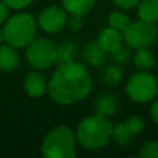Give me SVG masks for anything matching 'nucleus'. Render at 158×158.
Instances as JSON below:
<instances>
[{
    "label": "nucleus",
    "mask_w": 158,
    "mask_h": 158,
    "mask_svg": "<svg viewBox=\"0 0 158 158\" xmlns=\"http://www.w3.org/2000/svg\"><path fill=\"white\" fill-rule=\"evenodd\" d=\"M90 89L92 78L89 71L77 61L58 65L47 83V92L52 100L60 106L79 103L89 94Z\"/></svg>",
    "instance_id": "f257e3e1"
},
{
    "label": "nucleus",
    "mask_w": 158,
    "mask_h": 158,
    "mask_svg": "<svg viewBox=\"0 0 158 158\" xmlns=\"http://www.w3.org/2000/svg\"><path fill=\"white\" fill-rule=\"evenodd\" d=\"M112 123L98 114L86 117L77 128V140L86 150H100L112 139Z\"/></svg>",
    "instance_id": "f03ea898"
},
{
    "label": "nucleus",
    "mask_w": 158,
    "mask_h": 158,
    "mask_svg": "<svg viewBox=\"0 0 158 158\" xmlns=\"http://www.w3.org/2000/svg\"><path fill=\"white\" fill-rule=\"evenodd\" d=\"M36 22L31 14L18 13L7 19L3 25V36L6 43L13 47H27L35 39Z\"/></svg>",
    "instance_id": "7ed1b4c3"
},
{
    "label": "nucleus",
    "mask_w": 158,
    "mask_h": 158,
    "mask_svg": "<svg viewBox=\"0 0 158 158\" xmlns=\"http://www.w3.org/2000/svg\"><path fill=\"white\" fill-rule=\"evenodd\" d=\"M77 136L67 126H58L46 135L42 154L47 158H72L77 154Z\"/></svg>",
    "instance_id": "20e7f679"
},
{
    "label": "nucleus",
    "mask_w": 158,
    "mask_h": 158,
    "mask_svg": "<svg viewBox=\"0 0 158 158\" xmlns=\"http://www.w3.org/2000/svg\"><path fill=\"white\" fill-rule=\"evenodd\" d=\"M126 93L129 98L137 104L153 101L158 93V82L151 74L140 71L132 75L126 83Z\"/></svg>",
    "instance_id": "39448f33"
},
{
    "label": "nucleus",
    "mask_w": 158,
    "mask_h": 158,
    "mask_svg": "<svg viewBox=\"0 0 158 158\" xmlns=\"http://www.w3.org/2000/svg\"><path fill=\"white\" fill-rule=\"evenodd\" d=\"M123 39L131 49H142V47L153 46L158 39V28L156 24L146 21L131 22L123 31Z\"/></svg>",
    "instance_id": "423d86ee"
},
{
    "label": "nucleus",
    "mask_w": 158,
    "mask_h": 158,
    "mask_svg": "<svg viewBox=\"0 0 158 158\" xmlns=\"http://www.w3.org/2000/svg\"><path fill=\"white\" fill-rule=\"evenodd\" d=\"M56 50H57V47L49 39H33L27 46L28 63L35 69L49 68L56 63Z\"/></svg>",
    "instance_id": "0eeeda50"
},
{
    "label": "nucleus",
    "mask_w": 158,
    "mask_h": 158,
    "mask_svg": "<svg viewBox=\"0 0 158 158\" xmlns=\"http://www.w3.org/2000/svg\"><path fill=\"white\" fill-rule=\"evenodd\" d=\"M38 25L43 32L47 33H56L61 31L67 25V11L64 8L56 7H47L39 14Z\"/></svg>",
    "instance_id": "6e6552de"
},
{
    "label": "nucleus",
    "mask_w": 158,
    "mask_h": 158,
    "mask_svg": "<svg viewBox=\"0 0 158 158\" xmlns=\"http://www.w3.org/2000/svg\"><path fill=\"white\" fill-rule=\"evenodd\" d=\"M144 129V122L140 117H129L125 122H119L112 128V137L121 146H126L135 136Z\"/></svg>",
    "instance_id": "1a4fd4ad"
},
{
    "label": "nucleus",
    "mask_w": 158,
    "mask_h": 158,
    "mask_svg": "<svg viewBox=\"0 0 158 158\" xmlns=\"http://www.w3.org/2000/svg\"><path fill=\"white\" fill-rule=\"evenodd\" d=\"M122 42H123V33L111 27L106 28L98 35V39H97V43L100 44V47L106 53H110V54L114 53L117 49H119L122 46Z\"/></svg>",
    "instance_id": "9d476101"
},
{
    "label": "nucleus",
    "mask_w": 158,
    "mask_h": 158,
    "mask_svg": "<svg viewBox=\"0 0 158 158\" xmlns=\"http://www.w3.org/2000/svg\"><path fill=\"white\" fill-rule=\"evenodd\" d=\"M47 83L46 78L38 71H32L27 75L25 78V92L29 97H40L46 93L47 90Z\"/></svg>",
    "instance_id": "9b49d317"
},
{
    "label": "nucleus",
    "mask_w": 158,
    "mask_h": 158,
    "mask_svg": "<svg viewBox=\"0 0 158 158\" xmlns=\"http://www.w3.org/2000/svg\"><path fill=\"white\" fill-rule=\"evenodd\" d=\"M19 65V56L11 44L0 43V71L14 72Z\"/></svg>",
    "instance_id": "f8f14e48"
},
{
    "label": "nucleus",
    "mask_w": 158,
    "mask_h": 158,
    "mask_svg": "<svg viewBox=\"0 0 158 158\" xmlns=\"http://www.w3.org/2000/svg\"><path fill=\"white\" fill-rule=\"evenodd\" d=\"M117 108H118L117 98H115L112 94H110V93L101 94L100 97L96 100V104H94L96 114L101 115V117H106V118L114 115L115 111H117Z\"/></svg>",
    "instance_id": "ddd939ff"
},
{
    "label": "nucleus",
    "mask_w": 158,
    "mask_h": 158,
    "mask_svg": "<svg viewBox=\"0 0 158 158\" xmlns=\"http://www.w3.org/2000/svg\"><path fill=\"white\" fill-rule=\"evenodd\" d=\"M139 19L151 24H157L158 21V0H140L137 8Z\"/></svg>",
    "instance_id": "4468645a"
},
{
    "label": "nucleus",
    "mask_w": 158,
    "mask_h": 158,
    "mask_svg": "<svg viewBox=\"0 0 158 158\" xmlns=\"http://www.w3.org/2000/svg\"><path fill=\"white\" fill-rule=\"evenodd\" d=\"M83 58L90 65L100 67L106 61V52L101 49L97 42H93V43L86 44V47L83 50Z\"/></svg>",
    "instance_id": "2eb2a0df"
},
{
    "label": "nucleus",
    "mask_w": 158,
    "mask_h": 158,
    "mask_svg": "<svg viewBox=\"0 0 158 158\" xmlns=\"http://www.w3.org/2000/svg\"><path fill=\"white\" fill-rule=\"evenodd\" d=\"M135 65L140 69V71H147L156 64V57L154 53L150 47H142V49L136 50V54L133 57Z\"/></svg>",
    "instance_id": "dca6fc26"
},
{
    "label": "nucleus",
    "mask_w": 158,
    "mask_h": 158,
    "mask_svg": "<svg viewBox=\"0 0 158 158\" xmlns=\"http://www.w3.org/2000/svg\"><path fill=\"white\" fill-rule=\"evenodd\" d=\"M96 0H63V7L71 15H83L94 6Z\"/></svg>",
    "instance_id": "f3484780"
},
{
    "label": "nucleus",
    "mask_w": 158,
    "mask_h": 158,
    "mask_svg": "<svg viewBox=\"0 0 158 158\" xmlns=\"http://www.w3.org/2000/svg\"><path fill=\"white\" fill-rule=\"evenodd\" d=\"M77 46L72 42H64L56 50V63L58 65L67 63H72L75 61V56H77Z\"/></svg>",
    "instance_id": "a211bd4d"
},
{
    "label": "nucleus",
    "mask_w": 158,
    "mask_h": 158,
    "mask_svg": "<svg viewBox=\"0 0 158 158\" xmlns=\"http://www.w3.org/2000/svg\"><path fill=\"white\" fill-rule=\"evenodd\" d=\"M131 24V19H129L128 15H125L123 13H119V11H115V13H111L108 17V25L114 29L119 31V32L123 33V31L128 28V25Z\"/></svg>",
    "instance_id": "6ab92c4d"
},
{
    "label": "nucleus",
    "mask_w": 158,
    "mask_h": 158,
    "mask_svg": "<svg viewBox=\"0 0 158 158\" xmlns=\"http://www.w3.org/2000/svg\"><path fill=\"white\" fill-rule=\"evenodd\" d=\"M122 77H123V71L118 65L108 67L106 69V72H104V81L108 85H118L122 81Z\"/></svg>",
    "instance_id": "aec40b11"
},
{
    "label": "nucleus",
    "mask_w": 158,
    "mask_h": 158,
    "mask_svg": "<svg viewBox=\"0 0 158 158\" xmlns=\"http://www.w3.org/2000/svg\"><path fill=\"white\" fill-rule=\"evenodd\" d=\"M140 157L144 158H158V142L150 140V142H146L142 144L139 150Z\"/></svg>",
    "instance_id": "412c9836"
},
{
    "label": "nucleus",
    "mask_w": 158,
    "mask_h": 158,
    "mask_svg": "<svg viewBox=\"0 0 158 158\" xmlns=\"http://www.w3.org/2000/svg\"><path fill=\"white\" fill-rule=\"evenodd\" d=\"M112 61H115L117 64H126L131 58V52H129L128 47L121 46L119 49H117L114 53H111Z\"/></svg>",
    "instance_id": "4be33fe9"
},
{
    "label": "nucleus",
    "mask_w": 158,
    "mask_h": 158,
    "mask_svg": "<svg viewBox=\"0 0 158 158\" xmlns=\"http://www.w3.org/2000/svg\"><path fill=\"white\" fill-rule=\"evenodd\" d=\"M3 2L10 8L21 10V8H25V7H28V6H31L33 3V0H3Z\"/></svg>",
    "instance_id": "5701e85b"
},
{
    "label": "nucleus",
    "mask_w": 158,
    "mask_h": 158,
    "mask_svg": "<svg viewBox=\"0 0 158 158\" xmlns=\"http://www.w3.org/2000/svg\"><path fill=\"white\" fill-rule=\"evenodd\" d=\"M112 2H114L118 7L123 8V10H131V8L139 6L140 0H112Z\"/></svg>",
    "instance_id": "b1692460"
},
{
    "label": "nucleus",
    "mask_w": 158,
    "mask_h": 158,
    "mask_svg": "<svg viewBox=\"0 0 158 158\" xmlns=\"http://www.w3.org/2000/svg\"><path fill=\"white\" fill-rule=\"evenodd\" d=\"M83 24V19H82V15H71V19H69L68 25L72 31H79Z\"/></svg>",
    "instance_id": "393cba45"
},
{
    "label": "nucleus",
    "mask_w": 158,
    "mask_h": 158,
    "mask_svg": "<svg viewBox=\"0 0 158 158\" xmlns=\"http://www.w3.org/2000/svg\"><path fill=\"white\" fill-rule=\"evenodd\" d=\"M8 8L10 7L2 0V2H0V25L4 24L8 19Z\"/></svg>",
    "instance_id": "a878e982"
},
{
    "label": "nucleus",
    "mask_w": 158,
    "mask_h": 158,
    "mask_svg": "<svg viewBox=\"0 0 158 158\" xmlns=\"http://www.w3.org/2000/svg\"><path fill=\"white\" fill-rule=\"evenodd\" d=\"M150 112H151V118H153V121H154L156 123H158V100L153 103Z\"/></svg>",
    "instance_id": "bb28decb"
},
{
    "label": "nucleus",
    "mask_w": 158,
    "mask_h": 158,
    "mask_svg": "<svg viewBox=\"0 0 158 158\" xmlns=\"http://www.w3.org/2000/svg\"><path fill=\"white\" fill-rule=\"evenodd\" d=\"M4 40V36H3V28H0V43Z\"/></svg>",
    "instance_id": "cd10ccee"
}]
</instances>
